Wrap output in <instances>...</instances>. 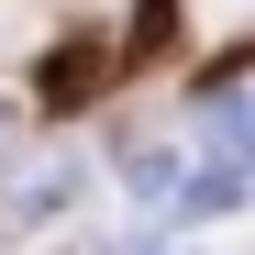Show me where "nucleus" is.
<instances>
[{"label":"nucleus","instance_id":"nucleus-3","mask_svg":"<svg viewBox=\"0 0 255 255\" xmlns=\"http://www.w3.org/2000/svg\"><path fill=\"white\" fill-rule=\"evenodd\" d=\"M100 56H111L100 33H78V45H56V67H45V89H33V100H45V111H67V100H89V89H100Z\"/></svg>","mask_w":255,"mask_h":255},{"label":"nucleus","instance_id":"nucleus-2","mask_svg":"<svg viewBox=\"0 0 255 255\" xmlns=\"http://www.w3.org/2000/svg\"><path fill=\"white\" fill-rule=\"evenodd\" d=\"M111 166H122V189H133L144 211H178V189H189V155H178V144H155V133H122Z\"/></svg>","mask_w":255,"mask_h":255},{"label":"nucleus","instance_id":"nucleus-4","mask_svg":"<svg viewBox=\"0 0 255 255\" xmlns=\"http://www.w3.org/2000/svg\"><path fill=\"white\" fill-rule=\"evenodd\" d=\"M22 122H33L22 100H0V166H11V155H22Z\"/></svg>","mask_w":255,"mask_h":255},{"label":"nucleus","instance_id":"nucleus-1","mask_svg":"<svg viewBox=\"0 0 255 255\" xmlns=\"http://www.w3.org/2000/svg\"><path fill=\"white\" fill-rule=\"evenodd\" d=\"M78 200H89V166H78V155H45V166L11 178V222L33 233V222H56V211H78Z\"/></svg>","mask_w":255,"mask_h":255}]
</instances>
